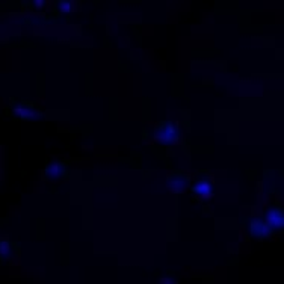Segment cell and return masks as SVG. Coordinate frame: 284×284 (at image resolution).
<instances>
[{"instance_id":"7a4b0ae2","label":"cell","mask_w":284,"mask_h":284,"mask_svg":"<svg viewBox=\"0 0 284 284\" xmlns=\"http://www.w3.org/2000/svg\"><path fill=\"white\" fill-rule=\"evenodd\" d=\"M192 194L201 200H210L215 195V183H213V177L209 174H198L192 187H191Z\"/></svg>"},{"instance_id":"9c48e42d","label":"cell","mask_w":284,"mask_h":284,"mask_svg":"<svg viewBox=\"0 0 284 284\" xmlns=\"http://www.w3.org/2000/svg\"><path fill=\"white\" fill-rule=\"evenodd\" d=\"M76 6H77V3H74V2H67V0L57 3V8H59L60 12H71V11H74Z\"/></svg>"},{"instance_id":"277c9868","label":"cell","mask_w":284,"mask_h":284,"mask_svg":"<svg viewBox=\"0 0 284 284\" xmlns=\"http://www.w3.org/2000/svg\"><path fill=\"white\" fill-rule=\"evenodd\" d=\"M263 221L271 227V230L275 233V231H281V228L284 226V213H283V207L280 203H274L271 204L265 215H263Z\"/></svg>"},{"instance_id":"30bf717a","label":"cell","mask_w":284,"mask_h":284,"mask_svg":"<svg viewBox=\"0 0 284 284\" xmlns=\"http://www.w3.org/2000/svg\"><path fill=\"white\" fill-rule=\"evenodd\" d=\"M159 284H177V281L174 278H171V277H162L159 280Z\"/></svg>"},{"instance_id":"8992f818","label":"cell","mask_w":284,"mask_h":284,"mask_svg":"<svg viewBox=\"0 0 284 284\" xmlns=\"http://www.w3.org/2000/svg\"><path fill=\"white\" fill-rule=\"evenodd\" d=\"M248 230H249V234L253 237H257V239H268L274 234L271 227L263 219H259V218H256L249 223Z\"/></svg>"},{"instance_id":"52a82bcc","label":"cell","mask_w":284,"mask_h":284,"mask_svg":"<svg viewBox=\"0 0 284 284\" xmlns=\"http://www.w3.org/2000/svg\"><path fill=\"white\" fill-rule=\"evenodd\" d=\"M64 172H65V164L60 162V161H52L46 167L44 177L50 181H56V180H60L64 177Z\"/></svg>"},{"instance_id":"6da1fadb","label":"cell","mask_w":284,"mask_h":284,"mask_svg":"<svg viewBox=\"0 0 284 284\" xmlns=\"http://www.w3.org/2000/svg\"><path fill=\"white\" fill-rule=\"evenodd\" d=\"M181 136H183V130L180 124L174 121H161L154 127L153 141L162 145H175L180 142Z\"/></svg>"},{"instance_id":"ba28073f","label":"cell","mask_w":284,"mask_h":284,"mask_svg":"<svg viewBox=\"0 0 284 284\" xmlns=\"http://www.w3.org/2000/svg\"><path fill=\"white\" fill-rule=\"evenodd\" d=\"M14 256V248L12 243L6 239H0V259L8 260Z\"/></svg>"},{"instance_id":"8fae6325","label":"cell","mask_w":284,"mask_h":284,"mask_svg":"<svg viewBox=\"0 0 284 284\" xmlns=\"http://www.w3.org/2000/svg\"><path fill=\"white\" fill-rule=\"evenodd\" d=\"M34 6H35V8H38V9H41V8H46V6H47V3H46L44 0H37V2H34Z\"/></svg>"},{"instance_id":"3957f363","label":"cell","mask_w":284,"mask_h":284,"mask_svg":"<svg viewBox=\"0 0 284 284\" xmlns=\"http://www.w3.org/2000/svg\"><path fill=\"white\" fill-rule=\"evenodd\" d=\"M189 184H191V177L184 171H172V172H170V175L167 177V186H168L171 192H174V194L186 192Z\"/></svg>"},{"instance_id":"5b68a950","label":"cell","mask_w":284,"mask_h":284,"mask_svg":"<svg viewBox=\"0 0 284 284\" xmlns=\"http://www.w3.org/2000/svg\"><path fill=\"white\" fill-rule=\"evenodd\" d=\"M12 112L20 119H38L43 116V111L40 108H37L35 105L27 103V102L15 103L12 106Z\"/></svg>"}]
</instances>
